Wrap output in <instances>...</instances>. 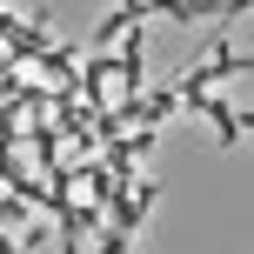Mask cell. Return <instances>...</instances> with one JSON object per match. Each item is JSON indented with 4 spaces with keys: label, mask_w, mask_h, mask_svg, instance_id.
I'll use <instances>...</instances> for the list:
<instances>
[{
    "label": "cell",
    "mask_w": 254,
    "mask_h": 254,
    "mask_svg": "<svg viewBox=\"0 0 254 254\" xmlns=\"http://www.w3.org/2000/svg\"><path fill=\"white\" fill-rule=\"evenodd\" d=\"M134 20H147V7H114V13H107L101 27H94V47L107 54V40H114V34H127V27H134Z\"/></svg>",
    "instance_id": "cell-1"
},
{
    "label": "cell",
    "mask_w": 254,
    "mask_h": 254,
    "mask_svg": "<svg viewBox=\"0 0 254 254\" xmlns=\"http://www.w3.org/2000/svg\"><path fill=\"white\" fill-rule=\"evenodd\" d=\"M94 254H127V234H101V248Z\"/></svg>",
    "instance_id": "cell-2"
}]
</instances>
